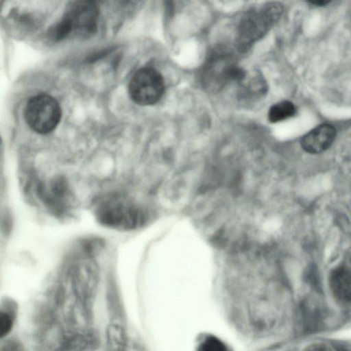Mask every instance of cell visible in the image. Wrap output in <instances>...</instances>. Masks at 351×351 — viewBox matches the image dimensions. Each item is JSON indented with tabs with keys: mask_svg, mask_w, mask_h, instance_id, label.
<instances>
[{
	"mask_svg": "<svg viewBox=\"0 0 351 351\" xmlns=\"http://www.w3.org/2000/svg\"><path fill=\"white\" fill-rule=\"evenodd\" d=\"M283 12L278 1L264 3L247 12L237 27L235 47L239 53L247 52L254 43L262 38L279 21Z\"/></svg>",
	"mask_w": 351,
	"mask_h": 351,
	"instance_id": "obj_1",
	"label": "cell"
},
{
	"mask_svg": "<svg viewBox=\"0 0 351 351\" xmlns=\"http://www.w3.org/2000/svg\"><path fill=\"white\" fill-rule=\"evenodd\" d=\"M95 216L106 227L120 230L136 229L146 223L145 213L120 194L108 195L97 204Z\"/></svg>",
	"mask_w": 351,
	"mask_h": 351,
	"instance_id": "obj_2",
	"label": "cell"
},
{
	"mask_svg": "<svg viewBox=\"0 0 351 351\" xmlns=\"http://www.w3.org/2000/svg\"><path fill=\"white\" fill-rule=\"evenodd\" d=\"M245 73L235 61L232 51L218 47L208 54L201 71L200 80L206 90L214 93L236 84Z\"/></svg>",
	"mask_w": 351,
	"mask_h": 351,
	"instance_id": "obj_3",
	"label": "cell"
},
{
	"mask_svg": "<svg viewBox=\"0 0 351 351\" xmlns=\"http://www.w3.org/2000/svg\"><path fill=\"white\" fill-rule=\"evenodd\" d=\"M99 16L98 0H75L66 15L52 28L51 36L60 40L74 33L90 36L97 31Z\"/></svg>",
	"mask_w": 351,
	"mask_h": 351,
	"instance_id": "obj_4",
	"label": "cell"
},
{
	"mask_svg": "<svg viewBox=\"0 0 351 351\" xmlns=\"http://www.w3.org/2000/svg\"><path fill=\"white\" fill-rule=\"evenodd\" d=\"M61 108L51 96L41 93L31 97L26 105L25 117L34 132L45 134L52 132L61 119Z\"/></svg>",
	"mask_w": 351,
	"mask_h": 351,
	"instance_id": "obj_5",
	"label": "cell"
},
{
	"mask_svg": "<svg viewBox=\"0 0 351 351\" xmlns=\"http://www.w3.org/2000/svg\"><path fill=\"white\" fill-rule=\"evenodd\" d=\"M128 92L134 102L141 106H150L157 103L165 92V82L162 75L154 68L143 67L131 77Z\"/></svg>",
	"mask_w": 351,
	"mask_h": 351,
	"instance_id": "obj_6",
	"label": "cell"
},
{
	"mask_svg": "<svg viewBox=\"0 0 351 351\" xmlns=\"http://www.w3.org/2000/svg\"><path fill=\"white\" fill-rule=\"evenodd\" d=\"M238 100L243 104H252L261 100L267 93L268 86L261 73L245 71L237 83Z\"/></svg>",
	"mask_w": 351,
	"mask_h": 351,
	"instance_id": "obj_7",
	"label": "cell"
},
{
	"mask_svg": "<svg viewBox=\"0 0 351 351\" xmlns=\"http://www.w3.org/2000/svg\"><path fill=\"white\" fill-rule=\"evenodd\" d=\"M335 136V128L328 123H322L312 129L301 138V147L309 154H320L331 146Z\"/></svg>",
	"mask_w": 351,
	"mask_h": 351,
	"instance_id": "obj_8",
	"label": "cell"
},
{
	"mask_svg": "<svg viewBox=\"0 0 351 351\" xmlns=\"http://www.w3.org/2000/svg\"><path fill=\"white\" fill-rule=\"evenodd\" d=\"M329 283L331 291L335 299L343 305L350 302V269L341 265L335 268L330 273Z\"/></svg>",
	"mask_w": 351,
	"mask_h": 351,
	"instance_id": "obj_9",
	"label": "cell"
},
{
	"mask_svg": "<svg viewBox=\"0 0 351 351\" xmlns=\"http://www.w3.org/2000/svg\"><path fill=\"white\" fill-rule=\"evenodd\" d=\"M295 112V105L290 101L283 100L270 107L267 118L271 123H278L293 117Z\"/></svg>",
	"mask_w": 351,
	"mask_h": 351,
	"instance_id": "obj_10",
	"label": "cell"
},
{
	"mask_svg": "<svg viewBox=\"0 0 351 351\" xmlns=\"http://www.w3.org/2000/svg\"><path fill=\"white\" fill-rule=\"evenodd\" d=\"M107 335L109 344L114 348L121 349L125 345V335L120 326L111 325L108 329Z\"/></svg>",
	"mask_w": 351,
	"mask_h": 351,
	"instance_id": "obj_11",
	"label": "cell"
},
{
	"mask_svg": "<svg viewBox=\"0 0 351 351\" xmlns=\"http://www.w3.org/2000/svg\"><path fill=\"white\" fill-rule=\"evenodd\" d=\"M199 349L206 351H223L226 350L225 344L213 336H208L201 343Z\"/></svg>",
	"mask_w": 351,
	"mask_h": 351,
	"instance_id": "obj_12",
	"label": "cell"
},
{
	"mask_svg": "<svg viewBox=\"0 0 351 351\" xmlns=\"http://www.w3.org/2000/svg\"><path fill=\"white\" fill-rule=\"evenodd\" d=\"M12 327V317L8 313L0 311V339L8 335Z\"/></svg>",
	"mask_w": 351,
	"mask_h": 351,
	"instance_id": "obj_13",
	"label": "cell"
},
{
	"mask_svg": "<svg viewBox=\"0 0 351 351\" xmlns=\"http://www.w3.org/2000/svg\"><path fill=\"white\" fill-rule=\"evenodd\" d=\"M310 3L317 6H323L329 3L332 0H308Z\"/></svg>",
	"mask_w": 351,
	"mask_h": 351,
	"instance_id": "obj_14",
	"label": "cell"
},
{
	"mask_svg": "<svg viewBox=\"0 0 351 351\" xmlns=\"http://www.w3.org/2000/svg\"><path fill=\"white\" fill-rule=\"evenodd\" d=\"M174 0H165L166 6L169 12H171L173 10Z\"/></svg>",
	"mask_w": 351,
	"mask_h": 351,
	"instance_id": "obj_15",
	"label": "cell"
},
{
	"mask_svg": "<svg viewBox=\"0 0 351 351\" xmlns=\"http://www.w3.org/2000/svg\"><path fill=\"white\" fill-rule=\"evenodd\" d=\"M0 143H1V137H0Z\"/></svg>",
	"mask_w": 351,
	"mask_h": 351,
	"instance_id": "obj_16",
	"label": "cell"
}]
</instances>
